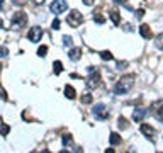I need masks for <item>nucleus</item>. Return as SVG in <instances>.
I'll list each match as a JSON object with an SVG mask.
<instances>
[{
    "label": "nucleus",
    "mask_w": 163,
    "mask_h": 153,
    "mask_svg": "<svg viewBox=\"0 0 163 153\" xmlns=\"http://www.w3.org/2000/svg\"><path fill=\"white\" fill-rule=\"evenodd\" d=\"M134 80H136V77H134V75H124L122 78H119V82L116 84L114 92L117 94V96L128 94L129 90L133 89V85H134Z\"/></svg>",
    "instance_id": "nucleus-1"
},
{
    "label": "nucleus",
    "mask_w": 163,
    "mask_h": 153,
    "mask_svg": "<svg viewBox=\"0 0 163 153\" xmlns=\"http://www.w3.org/2000/svg\"><path fill=\"white\" fill-rule=\"evenodd\" d=\"M89 73H90V77L87 78V87L89 89H97V87H100V75H99V72H97V68H94V67H89Z\"/></svg>",
    "instance_id": "nucleus-2"
},
{
    "label": "nucleus",
    "mask_w": 163,
    "mask_h": 153,
    "mask_svg": "<svg viewBox=\"0 0 163 153\" xmlns=\"http://www.w3.org/2000/svg\"><path fill=\"white\" fill-rule=\"evenodd\" d=\"M92 114L95 116V119H99V121H106V119H109V109L104 104H97L94 107V111H92Z\"/></svg>",
    "instance_id": "nucleus-3"
},
{
    "label": "nucleus",
    "mask_w": 163,
    "mask_h": 153,
    "mask_svg": "<svg viewBox=\"0 0 163 153\" xmlns=\"http://www.w3.org/2000/svg\"><path fill=\"white\" fill-rule=\"evenodd\" d=\"M66 22H68L72 27H78V26L83 22V15H82L78 10H72V12L68 14V17H66Z\"/></svg>",
    "instance_id": "nucleus-4"
},
{
    "label": "nucleus",
    "mask_w": 163,
    "mask_h": 153,
    "mask_svg": "<svg viewBox=\"0 0 163 153\" xmlns=\"http://www.w3.org/2000/svg\"><path fill=\"white\" fill-rule=\"evenodd\" d=\"M66 9H68V3H66V0H53L51 5H49V10H51L54 15L65 12Z\"/></svg>",
    "instance_id": "nucleus-5"
},
{
    "label": "nucleus",
    "mask_w": 163,
    "mask_h": 153,
    "mask_svg": "<svg viewBox=\"0 0 163 153\" xmlns=\"http://www.w3.org/2000/svg\"><path fill=\"white\" fill-rule=\"evenodd\" d=\"M27 24V14L24 12H15L12 15V27H24Z\"/></svg>",
    "instance_id": "nucleus-6"
},
{
    "label": "nucleus",
    "mask_w": 163,
    "mask_h": 153,
    "mask_svg": "<svg viewBox=\"0 0 163 153\" xmlns=\"http://www.w3.org/2000/svg\"><path fill=\"white\" fill-rule=\"evenodd\" d=\"M151 112H153V116L158 119V121L163 123V99L153 102L151 104Z\"/></svg>",
    "instance_id": "nucleus-7"
},
{
    "label": "nucleus",
    "mask_w": 163,
    "mask_h": 153,
    "mask_svg": "<svg viewBox=\"0 0 163 153\" xmlns=\"http://www.w3.org/2000/svg\"><path fill=\"white\" fill-rule=\"evenodd\" d=\"M27 38H29V41H32V43H37V41H41V38H43V29L37 27V26L31 27V31L27 32Z\"/></svg>",
    "instance_id": "nucleus-8"
},
{
    "label": "nucleus",
    "mask_w": 163,
    "mask_h": 153,
    "mask_svg": "<svg viewBox=\"0 0 163 153\" xmlns=\"http://www.w3.org/2000/svg\"><path fill=\"white\" fill-rule=\"evenodd\" d=\"M148 114V111L144 109V107H138V109L133 112V119H134L136 123H139V121H143V117Z\"/></svg>",
    "instance_id": "nucleus-9"
},
{
    "label": "nucleus",
    "mask_w": 163,
    "mask_h": 153,
    "mask_svg": "<svg viewBox=\"0 0 163 153\" xmlns=\"http://www.w3.org/2000/svg\"><path fill=\"white\" fill-rule=\"evenodd\" d=\"M139 34L143 36L144 39H149L153 36V32H151V27L148 26V24H141L139 26Z\"/></svg>",
    "instance_id": "nucleus-10"
},
{
    "label": "nucleus",
    "mask_w": 163,
    "mask_h": 153,
    "mask_svg": "<svg viewBox=\"0 0 163 153\" xmlns=\"http://www.w3.org/2000/svg\"><path fill=\"white\" fill-rule=\"evenodd\" d=\"M141 133L144 136H148V138H153V136L156 134V131H155L149 124H141Z\"/></svg>",
    "instance_id": "nucleus-11"
},
{
    "label": "nucleus",
    "mask_w": 163,
    "mask_h": 153,
    "mask_svg": "<svg viewBox=\"0 0 163 153\" xmlns=\"http://www.w3.org/2000/svg\"><path fill=\"white\" fill-rule=\"evenodd\" d=\"M68 56H70V60H73V61L80 60L82 58V48H73L72 51L68 53Z\"/></svg>",
    "instance_id": "nucleus-12"
},
{
    "label": "nucleus",
    "mask_w": 163,
    "mask_h": 153,
    "mask_svg": "<svg viewBox=\"0 0 163 153\" xmlns=\"http://www.w3.org/2000/svg\"><path fill=\"white\" fill-rule=\"evenodd\" d=\"M65 96L68 97V99H75V97H77V92H75V89H73L72 85H66L65 87Z\"/></svg>",
    "instance_id": "nucleus-13"
},
{
    "label": "nucleus",
    "mask_w": 163,
    "mask_h": 153,
    "mask_svg": "<svg viewBox=\"0 0 163 153\" xmlns=\"http://www.w3.org/2000/svg\"><path fill=\"white\" fill-rule=\"evenodd\" d=\"M109 15H111V20H112V22H114V24H119L121 22V15H119V10H111V14H109Z\"/></svg>",
    "instance_id": "nucleus-14"
},
{
    "label": "nucleus",
    "mask_w": 163,
    "mask_h": 153,
    "mask_svg": "<svg viewBox=\"0 0 163 153\" xmlns=\"http://www.w3.org/2000/svg\"><path fill=\"white\" fill-rule=\"evenodd\" d=\"M109 141H111L112 146H116V145L121 143V136L117 133H111V138H109Z\"/></svg>",
    "instance_id": "nucleus-15"
},
{
    "label": "nucleus",
    "mask_w": 163,
    "mask_h": 153,
    "mask_svg": "<svg viewBox=\"0 0 163 153\" xmlns=\"http://www.w3.org/2000/svg\"><path fill=\"white\" fill-rule=\"evenodd\" d=\"M100 58H102L104 61H111V60H114V56H112L111 51H100Z\"/></svg>",
    "instance_id": "nucleus-16"
},
{
    "label": "nucleus",
    "mask_w": 163,
    "mask_h": 153,
    "mask_svg": "<svg viewBox=\"0 0 163 153\" xmlns=\"http://www.w3.org/2000/svg\"><path fill=\"white\" fill-rule=\"evenodd\" d=\"M10 133V126L9 124H5V123H3V124H0V134L2 136H7Z\"/></svg>",
    "instance_id": "nucleus-17"
},
{
    "label": "nucleus",
    "mask_w": 163,
    "mask_h": 153,
    "mask_svg": "<svg viewBox=\"0 0 163 153\" xmlns=\"http://www.w3.org/2000/svg\"><path fill=\"white\" fill-rule=\"evenodd\" d=\"M92 101H94V97H92L90 94H83L82 99H80L82 104H92Z\"/></svg>",
    "instance_id": "nucleus-18"
},
{
    "label": "nucleus",
    "mask_w": 163,
    "mask_h": 153,
    "mask_svg": "<svg viewBox=\"0 0 163 153\" xmlns=\"http://www.w3.org/2000/svg\"><path fill=\"white\" fill-rule=\"evenodd\" d=\"M53 68H54V73H56V75H60V73L63 72V65H61V61H54Z\"/></svg>",
    "instance_id": "nucleus-19"
},
{
    "label": "nucleus",
    "mask_w": 163,
    "mask_h": 153,
    "mask_svg": "<svg viewBox=\"0 0 163 153\" xmlns=\"http://www.w3.org/2000/svg\"><path fill=\"white\" fill-rule=\"evenodd\" d=\"M155 44H156L158 49H163V32L156 36V39H155Z\"/></svg>",
    "instance_id": "nucleus-20"
},
{
    "label": "nucleus",
    "mask_w": 163,
    "mask_h": 153,
    "mask_svg": "<svg viewBox=\"0 0 163 153\" xmlns=\"http://www.w3.org/2000/svg\"><path fill=\"white\" fill-rule=\"evenodd\" d=\"M61 139H63V145H65V146H72V145H73V138H72L70 134H65Z\"/></svg>",
    "instance_id": "nucleus-21"
},
{
    "label": "nucleus",
    "mask_w": 163,
    "mask_h": 153,
    "mask_svg": "<svg viewBox=\"0 0 163 153\" xmlns=\"http://www.w3.org/2000/svg\"><path fill=\"white\" fill-rule=\"evenodd\" d=\"M117 126L121 128V129H126L129 124H128V121H126L124 117H119V119H117Z\"/></svg>",
    "instance_id": "nucleus-22"
},
{
    "label": "nucleus",
    "mask_w": 163,
    "mask_h": 153,
    "mask_svg": "<svg viewBox=\"0 0 163 153\" xmlns=\"http://www.w3.org/2000/svg\"><path fill=\"white\" fill-rule=\"evenodd\" d=\"M46 53H48V46H39V49H37V55H39L41 58H44Z\"/></svg>",
    "instance_id": "nucleus-23"
},
{
    "label": "nucleus",
    "mask_w": 163,
    "mask_h": 153,
    "mask_svg": "<svg viewBox=\"0 0 163 153\" xmlns=\"http://www.w3.org/2000/svg\"><path fill=\"white\" fill-rule=\"evenodd\" d=\"M94 20H95L97 24H104V22H106V19H104L100 14H95V12H94Z\"/></svg>",
    "instance_id": "nucleus-24"
},
{
    "label": "nucleus",
    "mask_w": 163,
    "mask_h": 153,
    "mask_svg": "<svg viewBox=\"0 0 163 153\" xmlns=\"http://www.w3.org/2000/svg\"><path fill=\"white\" fill-rule=\"evenodd\" d=\"M9 55V48L7 46H0V58H5Z\"/></svg>",
    "instance_id": "nucleus-25"
},
{
    "label": "nucleus",
    "mask_w": 163,
    "mask_h": 153,
    "mask_svg": "<svg viewBox=\"0 0 163 153\" xmlns=\"http://www.w3.org/2000/svg\"><path fill=\"white\" fill-rule=\"evenodd\" d=\"M63 44H65V46H72V44H73V39L70 38V36H63Z\"/></svg>",
    "instance_id": "nucleus-26"
},
{
    "label": "nucleus",
    "mask_w": 163,
    "mask_h": 153,
    "mask_svg": "<svg viewBox=\"0 0 163 153\" xmlns=\"http://www.w3.org/2000/svg\"><path fill=\"white\" fill-rule=\"evenodd\" d=\"M51 29H54V31H58V29H60V20H58V19H54V20H53Z\"/></svg>",
    "instance_id": "nucleus-27"
},
{
    "label": "nucleus",
    "mask_w": 163,
    "mask_h": 153,
    "mask_svg": "<svg viewBox=\"0 0 163 153\" xmlns=\"http://www.w3.org/2000/svg\"><path fill=\"white\" fill-rule=\"evenodd\" d=\"M128 67V61H117V70H122Z\"/></svg>",
    "instance_id": "nucleus-28"
},
{
    "label": "nucleus",
    "mask_w": 163,
    "mask_h": 153,
    "mask_svg": "<svg viewBox=\"0 0 163 153\" xmlns=\"http://www.w3.org/2000/svg\"><path fill=\"white\" fill-rule=\"evenodd\" d=\"M143 15H144V10H143V9H139V10L136 12V17H138V19H141Z\"/></svg>",
    "instance_id": "nucleus-29"
},
{
    "label": "nucleus",
    "mask_w": 163,
    "mask_h": 153,
    "mask_svg": "<svg viewBox=\"0 0 163 153\" xmlns=\"http://www.w3.org/2000/svg\"><path fill=\"white\" fill-rule=\"evenodd\" d=\"M32 3L34 5H41V3H44V0H32Z\"/></svg>",
    "instance_id": "nucleus-30"
},
{
    "label": "nucleus",
    "mask_w": 163,
    "mask_h": 153,
    "mask_svg": "<svg viewBox=\"0 0 163 153\" xmlns=\"http://www.w3.org/2000/svg\"><path fill=\"white\" fill-rule=\"evenodd\" d=\"M83 3H85V5H92V3H94V0H83Z\"/></svg>",
    "instance_id": "nucleus-31"
},
{
    "label": "nucleus",
    "mask_w": 163,
    "mask_h": 153,
    "mask_svg": "<svg viewBox=\"0 0 163 153\" xmlns=\"http://www.w3.org/2000/svg\"><path fill=\"white\" fill-rule=\"evenodd\" d=\"M106 153H114V150H112V148H109V150H106Z\"/></svg>",
    "instance_id": "nucleus-32"
},
{
    "label": "nucleus",
    "mask_w": 163,
    "mask_h": 153,
    "mask_svg": "<svg viewBox=\"0 0 163 153\" xmlns=\"http://www.w3.org/2000/svg\"><path fill=\"white\" fill-rule=\"evenodd\" d=\"M116 3H124V0H114Z\"/></svg>",
    "instance_id": "nucleus-33"
},
{
    "label": "nucleus",
    "mask_w": 163,
    "mask_h": 153,
    "mask_svg": "<svg viewBox=\"0 0 163 153\" xmlns=\"http://www.w3.org/2000/svg\"><path fill=\"white\" fill-rule=\"evenodd\" d=\"M2 7H3V0H0V10H2Z\"/></svg>",
    "instance_id": "nucleus-34"
},
{
    "label": "nucleus",
    "mask_w": 163,
    "mask_h": 153,
    "mask_svg": "<svg viewBox=\"0 0 163 153\" xmlns=\"http://www.w3.org/2000/svg\"><path fill=\"white\" fill-rule=\"evenodd\" d=\"M2 27H3V20L0 19V29H2Z\"/></svg>",
    "instance_id": "nucleus-35"
},
{
    "label": "nucleus",
    "mask_w": 163,
    "mask_h": 153,
    "mask_svg": "<svg viewBox=\"0 0 163 153\" xmlns=\"http://www.w3.org/2000/svg\"><path fill=\"white\" fill-rule=\"evenodd\" d=\"M14 2H15V3H22L24 0H14Z\"/></svg>",
    "instance_id": "nucleus-36"
},
{
    "label": "nucleus",
    "mask_w": 163,
    "mask_h": 153,
    "mask_svg": "<svg viewBox=\"0 0 163 153\" xmlns=\"http://www.w3.org/2000/svg\"><path fill=\"white\" fill-rule=\"evenodd\" d=\"M60 153H70L68 150H63V151H60Z\"/></svg>",
    "instance_id": "nucleus-37"
},
{
    "label": "nucleus",
    "mask_w": 163,
    "mask_h": 153,
    "mask_svg": "<svg viewBox=\"0 0 163 153\" xmlns=\"http://www.w3.org/2000/svg\"><path fill=\"white\" fill-rule=\"evenodd\" d=\"M43 153H51V151H48V150H43Z\"/></svg>",
    "instance_id": "nucleus-38"
},
{
    "label": "nucleus",
    "mask_w": 163,
    "mask_h": 153,
    "mask_svg": "<svg viewBox=\"0 0 163 153\" xmlns=\"http://www.w3.org/2000/svg\"><path fill=\"white\" fill-rule=\"evenodd\" d=\"M0 73H2V65H0Z\"/></svg>",
    "instance_id": "nucleus-39"
}]
</instances>
